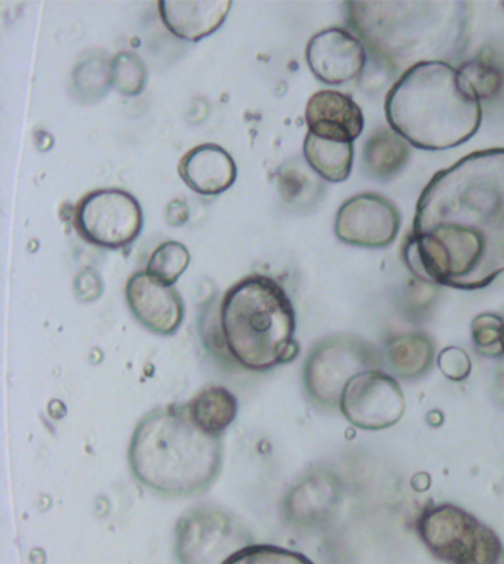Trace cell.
Segmentation results:
<instances>
[{"label": "cell", "instance_id": "obj_11", "mask_svg": "<svg viewBox=\"0 0 504 564\" xmlns=\"http://www.w3.org/2000/svg\"><path fill=\"white\" fill-rule=\"evenodd\" d=\"M401 215L384 195L363 193L346 199L337 210L334 232L345 245L385 249L397 240Z\"/></svg>", "mask_w": 504, "mask_h": 564}, {"label": "cell", "instance_id": "obj_26", "mask_svg": "<svg viewBox=\"0 0 504 564\" xmlns=\"http://www.w3.org/2000/svg\"><path fill=\"white\" fill-rule=\"evenodd\" d=\"M472 340L476 350L485 357H503L504 319L495 314H481L472 321Z\"/></svg>", "mask_w": 504, "mask_h": 564}, {"label": "cell", "instance_id": "obj_27", "mask_svg": "<svg viewBox=\"0 0 504 564\" xmlns=\"http://www.w3.org/2000/svg\"><path fill=\"white\" fill-rule=\"evenodd\" d=\"M464 79L482 99L494 98L503 86V75L497 68L484 61L473 59L459 68Z\"/></svg>", "mask_w": 504, "mask_h": 564}, {"label": "cell", "instance_id": "obj_23", "mask_svg": "<svg viewBox=\"0 0 504 564\" xmlns=\"http://www.w3.org/2000/svg\"><path fill=\"white\" fill-rule=\"evenodd\" d=\"M190 260V251L184 245L167 241L151 253L146 271L163 284L173 285L189 268Z\"/></svg>", "mask_w": 504, "mask_h": 564}, {"label": "cell", "instance_id": "obj_17", "mask_svg": "<svg viewBox=\"0 0 504 564\" xmlns=\"http://www.w3.org/2000/svg\"><path fill=\"white\" fill-rule=\"evenodd\" d=\"M436 361V346L421 333L397 334L386 341L385 362L395 377L416 380L428 375Z\"/></svg>", "mask_w": 504, "mask_h": 564}, {"label": "cell", "instance_id": "obj_32", "mask_svg": "<svg viewBox=\"0 0 504 564\" xmlns=\"http://www.w3.org/2000/svg\"><path fill=\"white\" fill-rule=\"evenodd\" d=\"M503 354H504V332H503Z\"/></svg>", "mask_w": 504, "mask_h": 564}, {"label": "cell", "instance_id": "obj_14", "mask_svg": "<svg viewBox=\"0 0 504 564\" xmlns=\"http://www.w3.org/2000/svg\"><path fill=\"white\" fill-rule=\"evenodd\" d=\"M308 132L339 142H354L362 137L364 112L350 97L337 90H320L308 99L305 108Z\"/></svg>", "mask_w": 504, "mask_h": 564}, {"label": "cell", "instance_id": "obj_19", "mask_svg": "<svg viewBox=\"0 0 504 564\" xmlns=\"http://www.w3.org/2000/svg\"><path fill=\"white\" fill-rule=\"evenodd\" d=\"M303 155L308 166L321 177L333 182L346 181L351 176L354 164V142H339L332 139L307 133L303 141Z\"/></svg>", "mask_w": 504, "mask_h": 564}, {"label": "cell", "instance_id": "obj_21", "mask_svg": "<svg viewBox=\"0 0 504 564\" xmlns=\"http://www.w3.org/2000/svg\"><path fill=\"white\" fill-rule=\"evenodd\" d=\"M334 486L323 477H311L298 485L287 498L286 507L293 518H311L328 509L334 501Z\"/></svg>", "mask_w": 504, "mask_h": 564}, {"label": "cell", "instance_id": "obj_6", "mask_svg": "<svg viewBox=\"0 0 504 564\" xmlns=\"http://www.w3.org/2000/svg\"><path fill=\"white\" fill-rule=\"evenodd\" d=\"M416 528L426 549L442 562L504 564V546L497 533L458 506L426 507Z\"/></svg>", "mask_w": 504, "mask_h": 564}, {"label": "cell", "instance_id": "obj_7", "mask_svg": "<svg viewBox=\"0 0 504 564\" xmlns=\"http://www.w3.org/2000/svg\"><path fill=\"white\" fill-rule=\"evenodd\" d=\"M382 364L379 351L362 337L334 334L324 338L311 350L303 368L308 397L317 405L339 408L346 384L364 371L380 370Z\"/></svg>", "mask_w": 504, "mask_h": 564}, {"label": "cell", "instance_id": "obj_13", "mask_svg": "<svg viewBox=\"0 0 504 564\" xmlns=\"http://www.w3.org/2000/svg\"><path fill=\"white\" fill-rule=\"evenodd\" d=\"M126 301L138 323L160 336L176 333L184 321V302L180 293L147 271L135 272L129 278Z\"/></svg>", "mask_w": 504, "mask_h": 564}, {"label": "cell", "instance_id": "obj_30", "mask_svg": "<svg viewBox=\"0 0 504 564\" xmlns=\"http://www.w3.org/2000/svg\"><path fill=\"white\" fill-rule=\"evenodd\" d=\"M75 288L77 297H79L81 301L93 302L101 294L103 284L97 272L86 269V271L77 275Z\"/></svg>", "mask_w": 504, "mask_h": 564}, {"label": "cell", "instance_id": "obj_4", "mask_svg": "<svg viewBox=\"0 0 504 564\" xmlns=\"http://www.w3.org/2000/svg\"><path fill=\"white\" fill-rule=\"evenodd\" d=\"M221 436L203 431L186 403L151 411L135 429L129 464L139 484L167 497L204 492L223 468Z\"/></svg>", "mask_w": 504, "mask_h": 564}, {"label": "cell", "instance_id": "obj_8", "mask_svg": "<svg viewBox=\"0 0 504 564\" xmlns=\"http://www.w3.org/2000/svg\"><path fill=\"white\" fill-rule=\"evenodd\" d=\"M249 545L254 544L245 524L218 506L194 507L176 524L175 551L181 564H223Z\"/></svg>", "mask_w": 504, "mask_h": 564}, {"label": "cell", "instance_id": "obj_24", "mask_svg": "<svg viewBox=\"0 0 504 564\" xmlns=\"http://www.w3.org/2000/svg\"><path fill=\"white\" fill-rule=\"evenodd\" d=\"M112 88L126 97H137L147 84V67L132 52H120L110 63Z\"/></svg>", "mask_w": 504, "mask_h": 564}, {"label": "cell", "instance_id": "obj_22", "mask_svg": "<svg viewBox=\"0 0 504 564\" xmlns=\"http://www.w3.org/2000/svg\"><path fill=\"white\" fill-rule=\"evenodd\" d=\"M321 177L303 163L285 164L278 171V191L287 203L307 204L319 197Z\"/></svg>", "mask_w": 504, "mask_h": 564}, {"label": "cell", "instance_id": "obj_31", "mask_svg": "<svg viewBox=\"0 0 504 564\" xmlns=\"http://www.w3.org/2000/svg\"><path fill=\"white\" fill-rule=\"evenodd\" d=\"M167 219L172 227H182L189 220V207L181 199H173L167 208Z\"/></svg>", "mask_w": 504, "mask_h": 564}, {"label": "cell", "instance_id": "obj_28", "mask_svg": "<svg viewBox=\"0 0 504 564\" xmlns=\"http://www.w3.org/2000/svg\"><path fill=\"white\" fill-rule=\"evenodd\" d=\"M110 64L101 59H88L75 73V85L79 94L104 95L110 85Z\"/></svg>", "mask_w": 504, "mask_h": 564}, {"label": "cell", "instance_id": "obj_25", "mask_svg": "<svg viewBox=\"0 0 504 564\" xmlns=\"http://www.w3.org/2000/svg\"><path fill=\"white\" fill-rule=\"evenodd\" d=\"M223 564H315L298 551L269 544L246 546Z\"/></svg>", "mask_w": 504, "mask_h": 564}, {"label": "cell", "instance_id": "obj_33", "mask_svg": "<svg viewBox=\"0 0 504 564\" xmlns=\"http://www.w3.org/2000/svg\"><path fill=\"white\" fill-rule=\"evenodd\" d=\"M502 7L504 8V2L502 3Z\"/></svg>", "mask_w": 504, "mask_h": 564}, {"label": "cell", "instance_id": "obj_3", "mask_svg": "<svg viewBox=\"0 0 504 564\" xmlns=\"http://www.w3.org/2000/svg\"><path fill=\"white\" fill-rule=\"evenodd\" d=\"M389 128L425 151L463 145L482 123L481 99L449 63L416 65L395 82L385 101Z\"/></svg>", "mask_w": 504, "mask_h": 564}, {"label": "cell", "instance_id": "obj_1", "mask_svg": "<svg viewBox=\"0 0 504 564\" xmlns=\"http://www.w3.org/2000/svg\"><path fill=\"white\" fill-rule=\"evenodd\" d=\"M404 260L420 280L467 292L504 273V149L436 173L417 202Z\"/></svg>", "mask_w": 504, "mask_h": 564}, {"label": "cell", "instance_id": "obj_10", "mask_svg": "<svg viewBox=\"0 0 504 564\" xmlns=\"http://www.w3.org/2000/svg\"><path fill=\"white\" fill-rule=\"evenodd\" d=\"M343 416L362 431L393 427L406 412V398L395 377L382 370L355 376L339 403Z\"/></svg>", "mask_w": 504, "mask_h": 564}, {"label": "cell", "instance_id": "obj_2", "mask_svg": "<svg viewBox=\"0 0 504 564\" xmlns=\"http://www.w3.org/2000/svg\"><path fill=\"white\" fill-rule=\"evenodd\" d=\"M469 3L459 0L347 2V24L390 73L426 63H449L468 42Z\"/></svg>", "mask_w": 504, "mask_h": 564}, {"label": "cell", "instance_id": "obj_29", "mask_svg": "<svg viewBox=\"0 0 504 564\" xmlns=\"http://www.w3.org/2000/svg\"><path fill=\"white\" fill-rule=\"evenodd\" d=\"M438 367L444 377L453 381L467 380L472 371L469 355L460 347L450 346L438 355Z\"/></svg>", "mask_w": 504, "mask_h": 564}, {"label": "cell", "instance_id": "obj_18", "mask_svg": "<svg viewBox=\"0 0 504 564\" xmlns=\"http://www.w3.org/2000/svg\"><path fill=\"white\" fill-rule=\"evenodd\" d=\"M410 144L393 129H379L368 137L363 150L364 169L373 180H394L410 160Z\"/></svg>", "mask_w": 504, "mask_h": 564}, {"label": "cell", "instance_id": "obj_15", "mask_svg": "<svg viewBox=\"0 0 504 564\" xmlns=\"http://www.w3.org/2000/svg\"><path fill=\"white\" fill-rule=\"evenodd\" d=\"M232 7V0H162L159 12L173 36L199 42L223 28Z\"/></svg>", "mask_w": 504, "mask_h": 564}, {"label": "cell", "instance_id": "obj_16", "mask_svg": "<svg viewBox=\"0 0 504 564\" xmlns=\"http://www.w3.org/2000/svg\"><path fill=\"white\" fill-rule=\"evenodd\" d=\"M181 180L200 195H219L237 180V164L221 145L202 144L182 155L178 163Z\"/></svg>", "mask_w": 504, "mask_h": 564}, {"label": "cell", "instance_id": "obj_9", "mask_svg": "<svg viewBox=\"0 0 504 564\" xmlns=\"http://www.w3.org/2000/svg\"><path fill=\"white\" fill-rule=\"evenodd\" d=\"M141 204L128 191L95 189L75 208V228L86 242L99 249L120 250L142 231Z\"/></svg>", "mask_w": 504, "mask_h": 564}, {"label": "cell", "instance_id": "obj_20", "mask_svg": "<svg viewBox=\"0 0 504 564\" xmlns=\"http://www.w3.org/2000/svg\"><path fill=\"white\" fill-rule=\"evenodd\" d=\"M186 406L195 423L215 436H223L236 420L238 412L236 397L223 386H211L200 390L190 402H186Z\"/></svg>", "mask_w": 504, "mask_h": 564}, {"label": "cell", "instance_id": "obj_5", "mask_svg": "<svg viewBox=\"0 0 504 564\" xmlns=\"http://www.w3.org/2000/svg\"><path fill=\"white\" fill-rule=\"evenodd\" d=\"M219 327L225 350L250 371H268L299 355L297 312L286 290L272 278H243L224 294Z\"/></svg>", "mask_w": 504, "mask_h": 564}, {"label": "cell", "instance_id": "obj_12", "mask_svg": "<svg viewBox=\"0 0 504 564\" xmlns=\"http://www.w3.org/2000/svg\"><path fill=\"white\" fill-rule=\"evenodd\" d=\"M312 75L325 85H345L358 79L367 65V50L354 33L332 28L314 34L307 46Z\"/></svg>", "mask_w": 504, "mask_h": 564}]
</instances>
